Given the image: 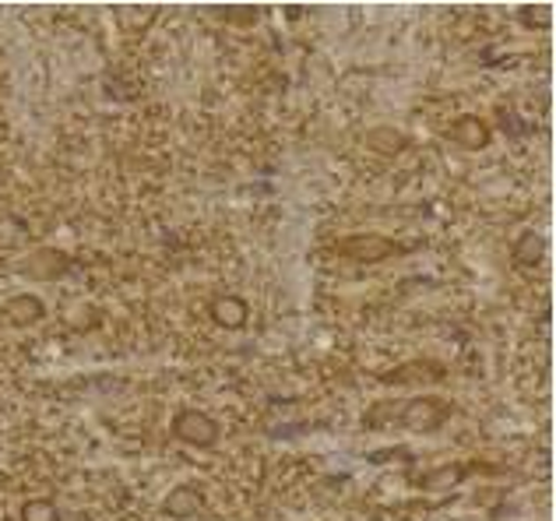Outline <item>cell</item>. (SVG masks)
Here are the masks:
<instances>
[{
    "mask_svg": "<svg viewBox=\"0 0 556 521\" xmlns=\"http://www.w3.org/2000/svg\"><path fill=\"white\" fill-rule=\"evenodd\" d=\"M177 433L187 441H198V444H208L215 437V427H208V419L198 416V412H184L177 419Z\"/></svg>",
    "mask_w": 556,
    "mask_h": 521,
    "instance_id": "6da1fadb",
    "label": "cell"
}]
</instances>
